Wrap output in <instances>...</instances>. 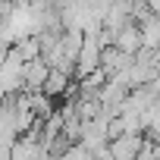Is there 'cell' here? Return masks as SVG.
<instances>
[{
    "label": "cell",
    "mask_w": 160,
    "mask_h": 160,
    "mask_svg": "<svg viewBox=\"0 0 160 160\" xmlns=\"http://www.w3.org/2000/svg\"><path fill=\"white\" fill-rule=\"evenodd\" d=\"M141 144H144V135H138V132H126V135L110 138L107 154H113V157H138V154H141Z\"/></svg>",
    "instance_id": "cell-1"
}]
</instances>
